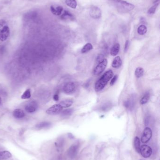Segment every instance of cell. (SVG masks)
<instances>
[{
    "label": "cell",
    "instance_id": "obj_16",
    "mask_svg": "<svg viewBox=\"0 0 160 160\" xmlns=\"http://www.w3.org/2000/svg\"><path fill=\"white\" fill-rule=\"evenodd\" d=\"M122 60L121 59L119 56L116 57L114 59L112 63V66L114 68H119L122 65Z\"/></svg>",
    "mask_w": 160,
    "mask_h": 160
},
{
    "label": "cell",
    "instance_id": "obj_15",
    "mask_svg": "<svg viewBox=\"0 0 160 160\" xmlns=\"http://www.w3.org/2000/svg\"><path fill=\"white\" fill-rule=\"evenodd\" d=\"M11 157L12 155L8 151H0V160H7Z\"/></svg>",
    "mask_w": 160,
    "mask_h": 160
},
{
    "label": "cell",
    "instance_id": "obj_13",
    "mask_svg": "<svg viewBox=\"0 0 160 160\" xmlns=\"http://www.w3.org/2000/svg\"><path fill=\"white\" fill-rule=\"evenodd\" d=\"M61 18L63 20H74V16L69 11L64 10L62 14H61Z\"/></svg>",
    "mask_w": 160,
    "mask_h": 160
},
{
    "label": "cell",
    "instance_id": "obj_36",
    "mask_svg": "<svg viewBox=\"0 0 160 160\" xmlns=\"http://www.w3.org/2000/svg\"></svg>",
    "mask_w": 160,
    "mask_h": 160
},
{
    "label": "cell",
    "instance_id": "obj_22",
    "mask_svg": "<svg viewBox=\"0 0 160 160\" xmlns=\"http://www.w3.org/2000/svg\"><path fill=\"white\" fill-rule=\"evenodd\" d=\"M65 3L69 7L73 9L76 8L77 6V3L76 0H65Z\"/></svg>",
    "mask_w": 160,
    "mask_h": 160
},
{
    "label": "cell",
    "instance_id": "obj_30",
    "mask_svg": "<svg viewBox=\"0 0 160 160\" xmlns=\"http://www.w3.org/2000/svg\"><path fill=\"white\" fill-rule=\"evenodd\" d=\"M117 78H118V76H117V75H116L115 76H114V77L112 78V79H111L110 83V86H113V85H114L115 83H116V82L117 81Z\"/></svg>",
    "mask_w": 160,
    "mask_h": 160
},
{
    "label": "cell",
    "instance_id": "obj_21",
    "mask_svg": "<svg viewBox=\"0 0 160 160\" xmlns=\"http://www.w3.org/2000/svg\"><path fill=\"white\" fill-rule=\"evenodd\" d=\"M93 49V46L92 45L91 43H87L83 46L81 50V52L82 54L87 53V52L91 51V50Z\"/></svg>",
    "mask_w": 160,
    "mask_h": 160
},
{
    "label": "cell",
    "instance_id": "obj_31",
    "mask_svg": "<svg viewBox=\"0 0 160 160\" xmlns=\"http://www.w3.org/2000/svg\"><path fill=\"white\" fill-rule=\"evenodd\" d=\"M104 59V56L102 54H100L98 56V57L97 58V61L99 63L101 61H102Z\"/></svg>",
    "mask_w": 160,
    "mask_h": 160
},
{
    "label": "cell",
    "instance_id": "obj_4",
    "mask_svg": "<svg viewBox=\"0 0 160 160\" xmlns=\"http://www.w3.org/2000/svg\"><path fill=\"white\" fill-rule=\"evenodd\" d=\"M152 132L151 128L146 127L145 128L143 135L141 137V141L143 143H146L152 138Z\"/></svg>",
    "mask_w": 160,
    "mask_h": 160
},
{
    "label": "cell",
    "instance_id": "obj_7",
    "mask_svg": "<svg viewBox=\"0 0 160 160\" xmlns=\"http://www.w3.org/2000/svg\"><path fill=\"white\" fill-rule=\"evenodd\" d=\"M79 143H75L72 145L68 150V155L69 157L73 158L76 156L79 151Z\"/></svg>",
    "mask_w": 160,
    "mask_h": 160
},
{
    "label": "cell",
    "instance_id": "obj_19",
    "mask_svg": "<svg viewBox=\"0 0 160 160\" xmlns=\"http://www.w3.org/2000/svg\"><path fill=\"white\" fill-rule=\"evenodd\" d=\"M134 148L135 149L136 152L139 153L140 148V140L137 136L135 137V138H134Z\"/></svg>",
    "mask_w": 160,
    "mask_h": 160
},
{
    "label": "cell",
    "instance_id": "obj_14",
    "mask_svg": "<svg viewBox=\"0 0 160 160\" xmlns=\"http://www.w3.org/2000/svg\"><path fill=\"white\" fill-rule=\"evenodd\" d=\"M14 117L16 119H22L24 118L25 115L24 111L19 109H16L13 112Z\"/></svg>",
    "mask_w": 160,
    "mask_h": 160
},
{
    "label": "cell",
    "instance_id": "obj_33",
    "mask_svg": "<svg viewBox=\"0 0 160 160\" xmlns=\"http://www.w3.org/2000/svg\"><path fill=\"white\" fill-rule=\"evenodd\" d=\"M129 46H130V42L129 41L127 40L125 42V52H127L129 48Z\"/></svg>",
    "mask_w": 160,
    "mask_h": 160
},
{
    "label": "cell",
    "instance_id": "obj_10",
    "mask_svg": "<svg viewBox=\"0 0 160 160\" xmlns=\"http://www.w3.org/2000/svg\"><path fill=\"white\" fill-rule=\"evenodd\" d=\"M37 103L35 101H31L25 106V110L28 113H33L38 109Z\"/></svg>",
    "mask_w": 160,
    "mask_h": 160
},
{
    "label": "cell",
    "instance_id": "obj_29",
    "mask_svg": "<svg viewBox=\"0 0 160 160\" xmlns=\"http://www.w3.org/2000/svg\"><path fill=\"white\" fill-rule=\"evenodd\" d=\"M158 5H159V3H156L154 5L152 6L148 9V10L147 11V13L150 14V15L155 14V11H156V8H157Z\"/></svg>",
    "mask_w": 160,
    "mask_h": 160
},
{
    "label": "cell",
    "instance_id": "obj_18",
    "mask_svg": "<svg viewBox=\"0 0 160 160\" xmlns=\"http://www.w3.org/2000/svg\"><path fill=\"white\" fill-rule=\"evenodd\" d=\"M73 101L71 99H65L62 101L59 104L62 106V108H68L71 106L73 104Z\"/></svg>",
    "mask_w": 160,
    "mask_h": 160
},
{
    "label": "cell",
    "instance_id": "obj_2",
    "mask_svg": "<svg viewBox=\"0 0 160 160\" xmlns=\"http://www.w3.org/2000/svg\"><path fill=\"white\" fill-rule=\"evenodd\" d=\"M114 3L118 9L123 12H128L132 10L134 8V5L130 3L123 0H109Z\"/></svg>",
    "mask_w": 160,
    "mask_h": 160
},
{
    "label": "cell",
    "instance_id": "obj_12",
    "mask_svg": "<svg viewBox=\"0 0 160 160\" xmlns=\"http://www.w3.org/2000/svg\"><path fill=\"white\" fill-rule=\"evenodd\" d=\"M63 8L61 6L52 5L50 7V10L52 13L55 16H60L63 12Z\"/></svg>",
    "mask_w": 160,
    "mask_h": 160
},
{
    "label": "cell",
    "instance_id": "obj_6",
    "mask_svg": "<svg viewBox=\"0 0 160 160\" xmlns=\"http://www.w3.org/2000/svg\"><path fill=\"white\" fill-rule=\"evenodd\" d=\"M62 106L59 104H55L47 109L46 113L49 115H56L60 113L62 110Z\"/></svg>",
    "mask_w": 160,
    "mask_h": 160
},
{
    "label": "cell",
    "instance_id": "obj_25",
    "mask_svg": "<svg viewBox=\"0 0 160 160\" xmlns=\"http://www.w3.org/2000/svg\"><path fill=\"white\" fill-rule=\"evenodd\" d=\"M134 102L133 101V99H130L125 102L124 105L126 108L129 109H132L133 108L134 105Z\"/></svg>",
    "mask_w": 160,
    "mask_h": 160
},
{
    "label": "cell",
    "instance_id": "obj_32",
    "mask_svg": "<svg viewBox=\"0 0 160 160\" xmlns=\"http://www.w3.org/2000/svg\"><path fill=\"white\" fill-rule=\"evenodd\" d=\"M6 25L5 21L3 20H0V31Z\"/></svg>",
    "mask_w": 160,
    "mask_h": 160
},
{
    "label": "cell",
    "instance_id": "obj_26",
    "mask_svg": "<svg viewBox=\"0 0 160 160\" xmlns=\"http://www.w3.org/2000/svg\"><path fill=\"white\" fill-rule=\"evenodd\" d=\"M149 98H150V94L149 93L147 92L144 95L143 98H141V100L140 101V104H145L147 103L149 101Z\"/></svg>",
    "mask_w": 160,
    "mask_h": 160
},
{
    "label": "cell",
    "instance_id": "obj_27",
    "mask_svg": "<svg viewBox=\"0 0 160 160\" xmlns=\"http://www.w3.org/2000/svg\"><path fill=\"white\" fill-rule=\"evenodd\" d=\"M73 112V110L71 109H66L61 112V116L63 117H68L71 115Z\"/></svg>",
    "mask_w": 160,
    "mask_h": 160
},
{
    "label": "cell",
    "instance_id": "obj_23",
    "mask_svg": "<svg viewBox=\"0 0 160 160\" xmlns=\"http://www.w3.org/2000/svg\"><path fill=\"white\" fill-rule=\"evenodd\" d=\"M147 28L145 25H141L138 28V33L140 35H143L147 32Z\"/></svg>",
    "mask_w": 160,
    "mask_h": 160
},
{
    "label": "cell",
    "instance_id": "obj_8",
    "mask_svg": "<svg viewBox=\"0 0 160 160\" xmlns=\"http://www.w3.org/2000/svg\"><path fill=\"white\" fill-rule=\"evenodd\" d=\"M91 17L94 19H99L101 16V11L100 8L96 6L92 7L89 12Z\"/></svg>",
    "mask_w": 160,
    "mask_h": 160
},
{
    "label": "cell",
    "instance_id": "obj_9",
    "mask_svg": "<svg viewBox=\"0 0 160 160\" xmlns=\"http://www.w3.org/2000/svg\"><path fill=\"white\" fill-rule=\"evenodd\" d=\"M10 34V30L8 26L6 25L0 31V40L5 41L8 38Z\"/></svg>",
    "mask_w": 160,
    "mask_h": 160
},
{
    "label": "cell",
    "instance_id": "obj_24",
    "mask_svg": "<svg viewBox=\"0 0 160 160\" xmlns=\"http://www.w3.org/2000/svg\"><path fill=\"white\" fill-rule=\"evenodd\" d=\"M144 69L142 68H137L135 71V75L136 77L138 78H139L143 76L144 74Z\"/></svg>",
    "mask_w": 160,
    "mask_h": 160
},
{
    "label": "cell",
    "instance_id": "obj_20",
    "mask_svg": "<svg viewBox=\"0 0 160 160\" xmlns=\"http://www.w3.org/2000/svg\"><path fill=\"white\" fill-rule=\"evenodd\" d=\"M51 125V123L49 122H42L36 125V128L38 129H41L43 128L49 127Z\"/></svg>",
    "mask_w": 160,
    "mask_h": 160
},
{
    "label": "cell",
    "instance_id": "obj_35",
    "mask_svg": "<svg viewBox=\"0 0 160 160\" xmlns=\"http://www.w3.org/2000/svg\"><path fill=\"white\" fill-rule=\"evenodd\" d=\"M1 103H2V99H1V98L0 97V105H1Z\"/></svg>",
    "mask_w": 160,
    "mask_h": 160
},
{
    "label": "cell",
    "instance_id": "obj_5",
    "mask_svg": "<svg viewBox=\"0 0 160 160\" xmlns=\"http://www.w3.org/2000/svg\"><path fill=\"white\" fill-rule=\"evenodd\" d=\"M139 153L141 154L143 157L145 158L149 157L152 155V148L147 145H143L140 146Z\"/></svg>",
    "mask_w": 160,
    "mask_h": 160
},
{
    "label": "cell",
    "instance_id": "obj_1",
    "mask_svg": "<svg viewBox=\"0 0 160 160\" xmlns=\"http://www.w3.org/2000/svg\"><path fill=\"white\" fill-rule=\"evenodd\" d=\"M114 73L112 70H109L103 74L102 76L96 82L95 85V90L96 91L99 92L106 86L109 81L113 77Z\"/></svg>",
    "mask_w": 160,
    "mask_h": 160
},
{
    "label": "cell",
    "instance_id": "obj_11",
    "mask_svg": "<svg viewBox=\"0 0 160 160\" xmlns=\"http://www.w3.org/2000/svg\"><path fill=\"white\" fill-rule=\"evenodd\" d=\"M76 88L75 83L72 82H70L64 85L63 88V90L65 93L71 94L75 91Z\"/></svg>",
    "mask_w": 160,
    "mask_h": 160
},
{
    "label": "cell",
    "instance_id": "obj_3",
    "mask_svg": "<svg viewBox=\"0 0 160 160\" xmlns=\"http://www.w3.org/2000/svg\"><path fill=\"white\" fill-rule=\"evenodd\" d=\"M108 63V61L107 59H104V60L101 61L99 63L98 65L96 66V67L95 68L93 73L95 76H99L100 73H102L104 70L105 69L106 66Z\"/></svg>",
    "mask_w": 160,
    "mask_h": 160
},
{
    "label": "cell",
    "instance_id": "obj_17",
    "mask_svg": "<svg viewBox=\"0 0 160 160\" xmlns=\"http://www.w3.org/2000/svg\"><path fill=\"white\" fill-rule=\"evenodd\" d=\"M120 45L119 43L115 44L112 46L110 50V54L112 56H116L119 52Z\"/></svg>",
    "mask_w": 160,
    "mask_h": 160
},
{
    "label": "cell",
    "instance_id": "obj_34",
    "mask_svg": "<svg viewBox=\"0 0 160 160\" xmlns=\"http://www.w3.org/2000/svg\"><path fill=\"white\" fill-rule=\"evenodd\" d=\"M59 95L58 94H55L54 95V97H53V99L55 101H58L59 100Z\"/></svg>",
    "mask_w": 160,
    "mask_h": 160
},
{
    "label": "cell",
    "instance_id": "obj_28",
    "mask_svg": "<svg viewBox=\"0 0 160 160\" xmlns=\"http://www.w3.org/2000/svg\"><path fill=\"white\" fill-rule=\"evenodd\" d=\"M31 97V93L30 89H27L25 91L24 93L21 95L22 99H29Z\"/></svg>",
    "mask_w": 160,
    "mask_h": 160
}]
</instances>
